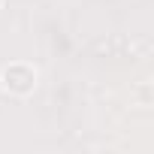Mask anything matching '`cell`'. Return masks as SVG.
<instances>
[{"mask_svg": "<svg viewBox=\"0 0 154 154\" xmlns=\"http://www.w3.org/2000/svg\"><path fill=\"white\" fill-rule=\"evenodd\" d=\"M3 79H6V85L15 88V91H30V88H33V72H30L27 66H9Z\"/></svg>", "mask_w": 154, "mask_h": 154, "instance_id": "6da1fadb", "label": "cell"}]
</instances>
